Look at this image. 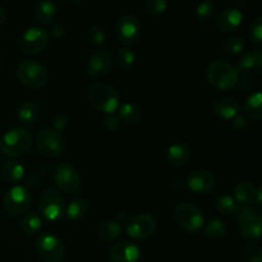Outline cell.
I'll return each instance as SVG.
<instances>
[{"label": "cell", "instance_id": "cell-1", "mask_svg": "<svg viewBox=\"0 0 262 262\" xmlns=\"http://www.w3.org/2000/svg\"><path fill=\"white\" fill-rule=\"evenodd\" d=\"M239 76L238 69L228 61L214 60L206 68V78L209 83L222 91H227L237 86Z\"/></svg>", "mask_w": 262, "mask_h": 262}, {"label": "cell", "instance_id": "cell-2", "mask_svg": "<svg viewBox=\"0 0 262 262\" xmlns=\"http://www.w3.org/2000/svg\"><path fill=\"white\" fill-rule=\"evenodd\" d=\"M89 104L97 112L113 114L119 107V95L106 83H96L87 91Z\"/></svg>", "mask_w": 262, "mask_h": 262}, {"label": "cell", "instance_id": "cell-3", "mask_svg": "<svg viewBox=\"0 0 262 262\" xmlns=\"http://www.w3.org/2000/svg\"><path fill=\"white\" fill-rule=\"evenodd\" d=\"M32 137L26 128L15 127L9 129L0 138V151L9 158H19L31 147Z\"/></svg>", "mask_w": 262, "mask_h": 262}, {"label": "cell", "instance_id": "cell-4", "mask_svg": "<svg viewBox=\"0 0 262 262\" xmlns=\"http://www.w3.org/2000/svg\"><path fill=\"white\" fill-rule=\"evenodd\" d=\"M177 224L188 233H197L204 227V216L199 207L192 202H182L174 210Z\"/></svg>", "mask_w": 262, "mask_h": 262}, {"label": "cell", "instance_id": "cell-5", "mask_svg": "<svg viewBox=\"0 0 262 262\" xmlns=\"http://www.w3.org/2000/svg\"><path fill=\"white\" fill-rule=\"evenodd\" d=\"M38 207L42 216L49 222H58L64 216L66 212V202L59 191L54 188H48L41 194Z\"/></svg>", "mask_w": 262, "mask_h": 262}, {"label": "cell", "instance_id": "cell-6", "mask_svg": "<svg viewBox=\"0 0 262 262\" xmlns=\"http://www.w3.org/2000/svg\"><path fill=\"white\" fill-rule=\"evenodd\" d=\"M17 77L23 86L32 90H38L45 86L49 74L41 64L27 60L18 66Z\"/></svg>", "mask_w": 262, "mask_h": 262}, {"label": "cell", "instance_id": "cell-7", "mask_svg": "<svg viewBox=\"0 0 262 262\" xmlns=\"http://www.w3.org/2000/svg\"><path fill=\"white\" fill-rule=\"evenodd\" d=\"M35 248L38 256L46 262H61L66 256L63 242L50 233L38 235L35 241Z\"/></svg>", "mask_w": 262, "mask_h": 262}, {"label": "cell", "instance_id": "cell-8", "mask_svg": "<svg viewBox=\"0 0 262 262\" xmlns=\"http://www.w3.org/2000/svg\"><path fill=\"white\" fill-rule=\"evenodd\" d=\"M36 148L45 158H58L66 147L64 138L53 129H41L36 135Z\"/></svg>", "mask_w": 262, "mask_h": 262}, {"label": "cell", "instance_id": "cell-9", "mask_svg": "<svg viewBox=\"0 0 262 262\" xmlns=\"http://www.w3.org/2000/svg\"><path fill=\"white\" fill-rule=\"evenodd\" d=\"M32 197L27 188L22 186H15L8 191L4 197V209L12 216L22 215L30 209Z\"/></svg>", "mask_w": 262, "mask_h": 262}, {"label": "cell", "instance_id": "cell-10", "mask_svg": "<svg viewBox=\"0 0 262 262\" xmlns=\"http://www.w3.org/2000/svg\"><path fill=\"white\" fill-rule=\"evenodd\" d=\"M158 228V222L150 214H138L130 217L125 225V232L133 239H147Z\"/></svg>", "mask_w": 262, "mask_h": 262}, {"label": "cell", "instance_id": "cell-11", "mask_svg": "<svg viewBox=\"0 0 262 262\" xmlns=\"http://www.w3.org/2000/svg\"><path fill=\"white\" fill-rule=\"evenodd\" d=\"M54 182L64 193H76L81 187V176L72 165L61 163L54 169Z\"/></svg>", "mask_w": 262, "mask_h": 262}, {"label": "cell", "instance_id": "cell-12", "mask_svg": "<svg viewBox=\"0 0 262 262\" xmlns=\"http://www.w3.org/2000/svg\"><path fill=\"white\" fill-rule=\"evenodd\" d=\"M117 36L123 45H135L141 37V22L136 15L124 14L117 22Z\"/></svg>", "mask_w": 262, "mask_h": 262}, {"label": "cell", "instance_id": "cell-13", "mask_svg": "<svg viewBox=\"0 0 262 262\" xmlns=\"http://www.w3.org/2000/svg\"><path fill=\"white\" fill-rule=\"evenodd\" d=\"M49 35L43 28L31 27L23 33L20 38V48L26 54L36 55L48 46Z\"/></svg>", "mask_w": 262, "mask_h": 262}, {"label": "cell", "instance_id": "cell-14", "mask_svg": "<svg viewBox=\"0 0 262 262\" xmlns=\"http://www.w3.org/2000/svg\"><path fill=\"white\" fill-rule=\"evenodd\" d=\"M112 64L113 59L109 51L96 50L90 55L89 60H87V73L94 78H101L109 73Z\"/></svg>", "mask_w": 262, "mask_h": 262}, {"label": "cell", "instance_id": "cell-15", "mask_svg": "<svg viewBox=\"0 0 262 262\" xmlns=\"http://www.w3.org/2000/svg\"><path fill=\"white\" fill-rule=\"evenodd\" d=\"M186 183L194 193H207L215 187V177L206 169H194L188 176Z\"/></svg>", "mask_w": 262, "mask_h": 262}, {"label": "cell", "instance_id": "cell-16", "mask_svg": "<svg viewBox=\"0 0 262 262\" xmlns=\"http://www.w3.org/2000/svg\"><path fill=\"white\" fill-rule=\"evenodd\" d=\"M141 257V250L132 242H119L109 251L112 262H137Z\"/></svg>", "mask_w": 262, "mask_h": 262}, {"label": "cell", "instance_id": "cell-17", "mask_svg": "<svg viewBox=\"0 0 262 262\" xmlns=\"http://www.w3.org/2000/svg\"><path fill=\"white\" fill-rule=\"evenodd\" d=\"M243 22V13L238 8H227L216 18V28L220 32H232Z\"/></svg>", "mask_w": 262, "mask_h": 262}, {"label": "cell", "instance_id": "cell-18", "mask_svg": "<svg viewBox=\"0 0 262 262\" xmlns=\"http://www.w3.org/2000/svg\"><path fill=\"white\" fill-rule=\"evenodd\" d=\"M241 109L239 102L233 97H222L214 104V112L219 118L224 120H233L238 115Z\"/></svg>", "mask_w": 262, "mask_h": 262}, {"label": "cell", "instance_id": "cell-19", "mask_svg": "<svg viewBox=\"0 0 262 262\" xmlns=\"http://www.w3.org/2000/svg\"><path fill=\"white\" fill-rule=\"evenodd\" d=\"M239 233L245 239H260L262 235V217L258 214H256L239 222Z\"/></svg>", "mask_w": 262, "mask_h": 262}, {"label": "cell", "instance_id": "cell-20", "mask_svg": "<svg viewBox=\"0 0 262 262\" xmlns=\"http://www.w3.org/2000/svg\"><path fill=\"white\" fill-rule=\"evenodd\" d=\"M192 152L191 148L188 146L183 145V143H174L166 151V160L170 165L176 166V168H181L184 166L191 159Z\"/></svg>", "mask_w": 262, "mask_h": 262}, {"label": "cell", "instance_id": "cell-21", "mask_svg": "<svg viewBox=\"0 0 262 262\" xmlns=\"http://www.w3.org/2000/svg\"><path fill=\"white\" fill-rule=\"evenodd\" d=\"M262 67V53L260 50H252L243 54L238 60V72L241 73H251V72L260 71Z\"/></svg>", "mask_w": 262, "mask_h": 262}, {"label": "cell", "instance_id": "cell-22", "mask_svg": "<svg viewBox=\"0 0 262 262\" xmlns=\"http://www.w3.org/2000/svg\"><path fill=\"white\" fill-rule=\"evenodd\" d=\"M2 177L9 183H18L25 178V168L22 164L17 160H7L0 166Z\"/></svg>", "mask_w": 262, "mask_h": 262}, {"label": "cell", "instance_id": "cell-23", "mask_svg": "<svg viewBox=\"0 0 262 262\" xmlns=\"http://www.w3.org/2000/svg\"><path fill=\"white\" fill-rule=\"evenodd\" d=\"M260 188L250 182H242L234 188V200L239 204L251 205L256 202Z\"/></svg>", "mask_w": 262, "mask_h": 262}, {"label": "cell", "instance_id": "cell-24", "mask_svg": "<svg viewBox=\"0 0 262 262\" xmlns=\"http://www.w3.org/2000/svg\"><path fill=\"white\" fill-rule=\"evenodd\" d=\"M90 206L89 201L84 199H76L72 200L68 204V206H66V212L64 215H67L69 220H81L82 217L86 216V214L89 212Z\"/></svg>", "mask_w": 262, "mask_h": 262}, {"label": "cell", "instance_id": "cell-25", "mask_svg": "<svg viewBox=\"0 0 262 262\" xmlns=\"http://www.w3.org/2000/svg\"><path fill=\"white\" fill-rule=\"evenodd\" d=\"M56 5L51 0H42L36 7V18L42 25L53 22V19L56 15Z\"/></svg>", "mask_w": 262, "mask_h": 262}, {"label": "cell", "instance_id": "cell-26", "mask_svg": "<svg viewBox=\"0 0 262 262\" xmlns=\"http://www.w3.org/2000/svg\"><path fill=\"white\" fill-rule=\"evenodd\" d=\"M122 233V228H120V223L114 222V220H107L100 225L97 234H99L100 239L104 242H112L115 241Z\"/></svg>", "mask_w": 262, "mask_h": 262}, {"label": "cell", "instance_id": "cell-27", "mask_svg": "<svg viewBox=\"0 0 262 262\" xmlns=\"http://www.w3.org/2000/svg\"><path fill=\"white\" fill-rule=\"evenodd\" d=\"M119 118L125 124H137L142 118L141 107L136 104H124L119 107Z\"/></svg>", "mask_w": 262, "mask_h": 262}, {"label": "cell", "instance_id": "cell-28", "mask_svg": "<svg viewBox=\"0 0 262 262\" xmlns=\"http://www.w3.org/2000/svg\"><path fill=\"white\" fill-rule=\"evenodd\" d=\"M261 104H262V95L260 91L255 92V94L251 95L247 100H246L245 105H243V109L245 113L250 118L255 120H261L262 119V112H261Z\"/></svg>", "mask_w": 262, "mask_h": 262}, {"label": "cell", "instance_id": "cell-29", "mask_svg": "<svg viewBox=\"0 0 262 262\" xmlns=\"http://www.w3.org/2000/svg\"><path fill=\"white\" fill-rule=\"evenodd\" d=\"M38 112H40V107L36 102L25 101L18 109V119L25 124H31L37 119Z\"/></svg>", "mask_w": 262, "mask_h": 262}, {"label": "cell", "instance_id": "cell-30", "mask_svg": "<svg viewBox=\"0 0 262 262\" xmlns=\"http://www.w3.org/2000/svg\"><path fill=\"white\" fill-rule=\"evenodd\" d=\"M205 235L210 239H222L225 234H227V225H225L224 222L219 219H212L210 220L209 224L205 227L204 230Z\"/></svg>", "mask_w": 262, "mask_h": 262}, {"label": "cell", "instance_id": "cell-31", "mask_svg": "<svg viewBox=\"0 0 262 262\" xmlns=\"http://www.w3.org/2000/svg\"><path fill=\"white\" fill-rule=\"evenodd\" d=\"M41 224H42V222H41L40 215H37L36 212H27V214L23 216L22 223H20L22 230L25 232V234L27 235L36 234V233L40 230Z\"/></svg>", "mask_w": 262, "mask_h": 262}, {"label": "cell", "instance_id": "cell-32", "mask_svg": "<svg viewBox=\"0 0 262 262\" xmlns=\"http://www.w3.org/2000/svg\"><path fill=\"white\" fill-rule=\"evenodd\" d=\"M215 207H216L217 212H220L222 215H232L235 214V211L238 210V204L232 196H228V194H223L219 199L215 201Z\"/></svg>", "mask_w": 262, "mask_h": 262}, {"label": "cell", "instance_id": "cell-33", "mask_svg": "<svg viewBox=\"0 0 262 262\" xmlns=\"http://www.w3.org/2000/svg\"><path fill=\"white\" fill-rule=\"evenodd\" d=\"M115 60H117V66L119 67L122 71H129L136 63V55L132 50L128 48H122L118 50L117 55H115Z\"/></svg>", "mask_w": 262, "mask_h": 262}, {"label": "cell", "instance_id": "cell-34", "mask_svg": "<svg viewBox=\"0 0 262 262\" xmlns=\"http://www.w3.org/2000/svg\"><path fill=\"white\" fill-rule=\"evenodd\" d=\"M214 14L215 4L211 0H204V2L199 3V5L196 7V17L201 22H206V20L211 19Z\"/></svg>", "mask_w": 262, "mask_h": 262}, {"label": "cell", "instance_id": "cell-35", "mask_svg": "<svg viewBox=\"0 0 262 262\" xmlns=\"http://www.w3.org/2000/svg\"><path fill=\"white\" fill-rule=\"evenodd\" d=\"M243 49H245V41L237 36L227 38L223 43V51L227 55H237V54L242 53Z\"/></svg>", "mask_w": 262, "mask_h": 262}, {"label": "cell", "instance_id": "cell-36", "mask_svg": "<svg viewBox=\"0 0 262 262\" xmlns=\"http://www.w3.org/2000/svg\"><path fill=\"white\" fill-rule=\"evenodd\" d=\"M145 9L151 17H160L168 9V2L166 0H146Z\"/></svg>", "mask_w": 262, "mask_h": 262}, {"label": "cell", "instance_id": "cell-37", "mask_svg": "<svg viewBox=\"0 0 262 262\" xmlns=\"http://www.w3.org/2000/svg\"><path fill=\"white\" fill-rule=\"evenodd\" d=\"M87 38L90 40V42H92L94 45H102L105 42V31L101 26L99 25H92L91 27L87 31Z\"/></svg>", "mask_w": 262, "mask_h": 262}, {"label": "cell", "instance_id": "cell-38", "mask_svg": "<svg viewBox=\"0 0 262 262\" xmlns=\"http://www.w3.org/2000/svg\"><path fill=\"white\" fill-rule=\"evenodd\" d=\"M246 262H262V248L258 245H247L243 250Z\"/></svg>", "mask_w": 262, "mask_h": 262}, {"label": "cell", "instance_id": "cell-39", "mask_svg": "<svg viewBox=\"0 0 262 262\" xmlns=\"http://www.w3.org/2000/svg\"><path fill=\"white\" fill-rule=\"evenodd\" d=\"M248 35H250L251 41L256 45H260L262 42V17H260V15L250 26Z\"/></svg>", "mask_w": 262, "mask_h": 262}, {"label": "cell", "instance_id": "cell-40", "mask_svg": "<svg viewBox=\"0 0 262 262\" xmlns=\"http://www.w3.org/2000/svg\"><path fill=\"white\" fill-rule=\"evenodd\" d=\"M235 212H238L237 217L239 222H242V220H245V219H247V217H251V216H253V215L257 214V211H256L255 207L250 206V205H243V206L241 207L239 210H237Z\"/></svg>", "mask_w": 262, "mask_h": 262}, {"label": "cell", "instance_id": "cell-41", "mask_svg": "<svg viewBox=\"0 0 262 262\" xmlns=\"http://www.w3.org/2000/svg\"><path fill=\"white\" fill-rule=\"evenodd\" d=\"M104 125L109 130H117L120 127V119L114 114H107L104 118Z\"/></svg>", "mask_w": 262, "mask_h": 262}, {"label": "cell", "instance_id": "cell-42", "mask_svg": "<svg viewBox=\"0 0 262 262\" xmlns=\"http://www.w3.org/2000/svg\"><path fill=\"white\" fill-rule=\"evenodd\" d=\"M69 123V118L64 114H58L55 118L53 119V127L55 128V132L58 130L64 129V128L68 125Z\"/></svg>", "mask_w": 262, "mask_h": 262}, {"label": "cell", "instance_id": "cell-43", "mask_svg": "<svg viewBox=\"0 0 262 262\" xmlns=\"http://www.w3.org/2000/svg\"><path fill=\"white\" fill-rule=\"evenodd\" d=\"M48 35H50L51 37H54V38H61L64 35H66V30H64L63 25H60V23H56V25H54L53 27L50 28V31H49Z\"/></svg>", "mask_w": 262, "mask_h": 262}, {"label": "cell", "instance_id": "cell-44", "mask_svg": "<svg viewBox=\"0 0 262 262\" xmlns=\"http://www.w3.org/2000/svg\"><path fill=\"white\" fill-rule=\"evenodd\" d=\"M246 125H247V120H246L245 117H239V115H237V117L233 119V128H234L235 130L245 129Z\"/></svg>", "mask_w": 262, "mask_h": 262}, {"label": "cell", "instance_id": "cell-45", "mask_svg": "<svg viewBox=\"0 0 262 262\" xmlns=\"http://www.w3.org/2000/svg\"><path fill=\"white\" fill-rule=\"evenodd\" d=\"M5 20H7V14H5V10L0 7V26L4 25Z\"/></svg>", "mask_w": 262, "mask_h": 262}, {"label": "cell", "instance_id": "cell-46", "mask_svg": "<svg viewBox=\"0 0 262 262\" xmlns=\"http://www.w3.org/2000/svg\"><path fill=\"white\" fill-rule=\"evenodd\" d=\"M71 2L72 3H79V2H81V0H71Z\"/></svg>", "mask_w": 262, "mask_h": 262}, {"label": "cell", "instance_id": "cell-47", "mask_svg": "<svg viewBox=\"0 0 262 262\" xmlns=\"http://www.w3.org/2000/svg\"><path fill=\"white\" fill-rule=\"evenodd\" d=\"M0 61H2V53H0Z\"/></svg>", "mask_w": 262, "mask_h": 262}]
</instances>
